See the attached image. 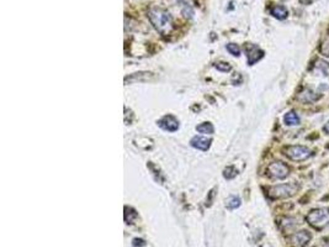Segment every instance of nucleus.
Returning a JSON list of instances; mask_svg holds the SVG:
<instances>
[{
	"label": "nucleus",
	"instance_id": "1",
	"mask_svg": "<svg viewBox=\"0 0 329 247\" xmlns=\"http://www.w3.org/2000/svg\"><path fill=\"white\" fill-rule=\"evenodd\" d=\"M148 18L153 27L162 35L169 34L173 27V19L167 10L160 8H152L148 11Z\"/></svg>",
	"mask_w": 329,
	"mask_h": 247
},
{
	"label": "nucleus",
	"instance_id": "2",
	"mask_svg": "<svg viewBox=\"0 0 329 247\" xmlns=\"http://www.w3.org/2000/svg\"><path fill=\"white\" fill-rule=\"evenodd\" d=\"M307 222L317 230H322L329 224V209L319 208L309 211L306 218Z\"/></svg>",
	"mask_w": 329,
	"mask_h": 247
},
{
	"label": "nucleus",
	"instance_id": "3",
	"mask_svg": "<svg viewBox=\"0 0 329 247\" xmlns=\"http://www.w3.org/2000/svg\"><path fill=\"white\" fill-rule=\"evenodd\" d=\"M298 191V185L295 183H285V184L274 185L269 189V197L273 199H284L295 196Z\"/></svg>",
	"mask_w": 329,
	"mask_h": 247
},
{
	"label": "nucleus",
	"instance_id": "4",
	"mask_svg": "<svg viewBox=\"0 0 329 247\" xmlns=\"http://www.w3.org/2000/svg\"><path fill=\"white\" fill-rule=\"evenodd\" d=\"M285 154L292 161H305L311 156V149L306 146L301 145H295V146H287L284 149Z\"/></svg>",
	"mask_w": 329,
	"mask_h": 247
},
{
	"label": "nucleus",
	"instance_id": "5",
	"mask_svg": "<svg viewBox=\"0 0 329 247\" xmlns=\"http://www.w3.org/2000/svg\"><path fill=\"white\" fill-rule=\"evenodd\" d=\"M290 173V168L284 162H274L267 167V174L274 179H284Z\"/></svg>",
	"mask_w": 329,
	"mask_h": 247
},
{
	"label": "nucleus",
	"instance_id": "6",
	"mask_svg": "<svg viewBox=\"0 0 329 247\" xmlns=\"http://www.w3.org/2000/svg\"><path fill=\"white\" fill-rule=\"evenodd\" d=\"M311 239L312 235L308 231H306V230H302V231L296 232V234L291 236V242H292L295 247H305L311 241Z\"/></svg>",
	"mask_w": 329,
	"mask_h": 247
},
{
	"label": "nucleus",
	"instance_id": "7",
	"mask_svg": "<svg viewBox=\"0 0 329 247\" xmlns=\"http://www.w3.org/2000/svg\"><path fill=\"white\" fill-rule=\"evenodd\" d=\"M158 125H159V127H162L163 130L170 132L176 131V130L179 129V121L172 115H167L164 116V118L160 119V120L158 121Z\"/></svg>",
	"mask_w": 329,
	"mask_h": 247
},
{
	"label": "nucleus",
	"instance_id": "8",
	"mask_svg": "<svg viewBox=\"0 0 329 247\" xmlns=\"http://www.w3.org/2000/svg\"><path fill=\"white\" fill-rule=\"evenodd\" d=\"M263 54H264V52H263L262 49H258L257 46H254V45L247 46V56H248V63H249V65H254L255 62L259 61V59L262 58Z\"/></svg>",
	"mask_w": 329,
	"mask_h": 247
},
{
	"label": "nucleus",
	"instance_id": "9",
	"mask_svg": "<svg viewBox=\"0 0 329 247\" xmlns=\"http://www.w3.org/2000/svg\"><path fill=\"white\" fill-rule=\"evenodd\" d=\"M211 139H207V137H202V136H195L191 139L190 144L191 146L195 147L197 149H202V151H207L211 146Z\"/></svg>",
	"mask_w": 329,
	"mask_h": 247
},
{
	"label": "nucleus",
	"instance_id": "10",
	"mask_svg": "<svg viewBox=\"0 0 329 247\" xmlns=\"http://www.w3.org/2000/svg\"><path fill=\"white\" fill-rule=\"evenodd\" d=\"M312 72L317 75H323V77H329V63L328 62L323 61V59H318V61L314 63L313 68H312Z\"/></svg>",
	"mask_w": 329,
	"mask_h": 247
},
{
	"label": "nucleus",
	"instance_id": "11",
	"mask_svg": "<svg viewBox=\"0 0 329 247\" xmlns=\"http://www.w3.org/2000/svg\"><path fill=\"white\" fill-rule=\"evenodd\" d=\"M270 14L274 16V18L279 19V20H284V19L287 18L288 11L285 6L283 5H274L273 8L270 9Z\"/></svg>",
	"mask_w": 329,
	"mask_h": 247
},
{
	"label": "nucleus",
	"instance_id": "12",
	"mask_svg": "<svg viewBox=\"0 0 329 247\" xmlns=\"http://www.w3.org/2000/svg\"><path fill=\"white\" fill-rule=\"evenodd\" d=\"M284 123L287 125V126H296L300 124V118H298L297 114L295 111H288L284 116Z\"/></svg>",
	"mask_w": 329,
	"mask_h": 247
},
{
	"label": "nucleus",
	"instance_id": "13",
	"mask_svg": "<svg viewBox=\"0 0 329 247\" xmlns=\"http://www.w3.org/2000/svg\"><path fill=\"white\" fill-rule=\"evenodd\" d=\"M179 4H180V6H181V14H183L186 19L193 18L194 9H193V6L189 4L188 0H179Z\"/></svg>",
	"mask_w": 329,
	"mask_h": 247
},
{
	"label": "nucleus",
	"instance_id": "14",
	"mask_svg": "<svg viewBox=\"0 0 329 247\" xmlns=\"http://www.w3.org/2000/svg\"><path fill=\"white\" fill-rule=\"evenodd\" d=\"M317 99H318V96L314 92H312L311 89L305 90L304 93H301V96H300V100L305 101V103H312V101L317 100Z\"/></svg>",
	"mask_w": 329,
	"mask_h": 247
},
{
	"label": "nucleus",
	"instance_id": "15",
	"mask_svg": "<svg viewBox=\"0 0 329 247\" xmlns=\"http://www.w3.org/2000/svg\"><path fill=\"white\" fill-rule=\"evenodd\" d=\"M196 130H197V132H200V134H214V126H212V124L210 123H202L200 124V125H197L196 126Z\"/></svg>",
	"mask_w": 329,
	"mask_h": 247
},
{
	"label": "nucleus",
	"instance_id": "16",
	"mask_svg": "<svg viewBox=\"0 0 329 247\" xmlns=\"http://www.w3.org/2000/svg\"><path fill=\"white\" fill-rule=\"evenodd\" d=\"M226 205L228 209H237L239 205H241V199H239L238 197L234 196L229 197L226 201Z\"/></svg>",
	"mask_w": 329,
	"mask_h": 247
},
{
	"label": "nucleus",
	"instance_id": "17",
	"mask_svg": "<svg viewBox=\"0 0 329 247\" xmlns=\"http://www.w3.org/2000/svg\"><path fill=\"white\" fill-rule=\"evenodd\" d=\"M226 49L227 51H228L231 54H233V56H239V54H241V49H239L236 44H228L226 46Z\"/></svg>",
	"mask_w": 329,
	"mask_h": 247
},
{
	"label": "nucleus",
	"instance_id": "18",
	"mask_svg": "<svg viewBox=\"0 0 329 247\" xmlns=\"http://www.w3.org/2000/svg\"><path fill=\"white\" fill-rule=\"evenodd\" d=\"M224 178H227V179H231V178H234L237 175V171L234 170L233 167H227L226 170H224Z\"/></svg>",
	"mask_w": 329,
	"mask_h": 247
},
{
	"label": "nucleus",
	"instance_id": "19",
	"mask_svg": "<svg viewBox=\"0 0 329 247\" xmlns=\"http://www.w3.org/2000/svg\"><path fill=\"white\" fill-rule=\"evenodd\" d=\"M216 68L221 72H229L231 71V66L228 63H224V62H219V63H216Z\"/></svg>",
	"mask_w": 329,
	"mask_h": 247
},
{
	"label": "nucleus",
	"instance_id": "20",
	"mask_svg": "<svg viewBox=\"0 0 329 247\" xmlns=\"http://www.w3.org/2000/svg\"><path fill=\"white\" fill-rule=\"evenodd\" d=\"M321 52L324 54V56H329V42H326L324 45H322Z\"/></svg>",
	"mask_w": 329,
	"mask_h": 247
},
{
	"label": "nucleus",
	"instance_id": "21",
	"mask_svg": "<svg viewBox=\"0 0 329 247\" xmlns=\"http://www.w3.org/2000/svg\"><path fill=\"white\" fill-rule=\"evenodd\" d=\"M314 247H329V239H322Z\"/></svg>",
	"mask_w": 329,
	"mask_h": 247
},
{
	"label": "nucleus",
	"instance_id": "22",
	"mask_svg": "<svg viewBox=\"0 0 329 247\" xmlns=\"http://www.w3.org/2000/svg\"><path fill=\"white\" fill-rule=\"evenodd\" d=\"M323 130H324V132H326V134H329V121H327V124L324 125Z\"/></svg>",
	"mask_w": 329,
	"mask_h": 247
}]
</instances>
